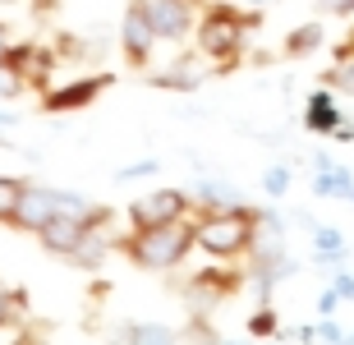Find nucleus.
<instances>
[{
    "mask_svg": "<svg viewBox=\"0 0 354 345\" xmlns=\"http://www.w3.org/2000/svg\"><path fill=\"white\" fill-rule=\"evenodd\" d=\"M258 28V10H239L230 0H207L203 14H198V51L216 60V65H235L239 55H244V41L249 32Z\"/></svg>",
    "mask_w": 354,
    "mask_h": 345,
    "instance_id": "obj_3",
    "label": "nucleus"
},
{
    "mask_svg": "<svg viewBox=\"0 0 354 345\" xmlns=\"http://www.w3.org/2000/svg\"><path fill=\"white\" fill-rule=\"evenodd\" d=\"M115 249L143 272H175V267L198 249L194 244V216L184 221H166V226H133L124 239H115Z\"/></svg>",
    "mask_w": 354,
    "mask_h": 345,
    "instance_id": "obj_2",
    "label": "nucleus"
},
{
    "mask_svg": "<svg viewBox=\"0 0 354 345\" xmlns=\"http://www.w3.org/2000/svg\"><path fill=\"white\" fill-rule=\"evenodd\" d=\"M19 189H24V180H14V175H0V226L10 221L14 203H19Z\"/></svg>",
    "mask_w": 354,
    "mask_h": 345,
    "instance_id": "obj_20",
    "label": "nucleus"
},
{
    "mask_svg": "<svg viewBox=\"0 0 354 345\" xmlns=\"http://www.w3.org/2000/svg\"><path fill=\"white\" fill-rule=\"evenodd\" d=\"M157 28L147 19V5L143 0H129V10H124V24H120V46H124V60L133 69H147L152 51H157Z\"/></svg>",
    "mask_w": 354,
    "mask_h": 345,
    "instance_id": "obj_5",
    "label": "nucleus"
},
{
    "mask_svg": "<svg viewBox=\"0 0 354 345\" xmlns=\"http://www.w3.org/2000/svg\"><path fill=\"white\" fill-rule=\"evenodd\" d=\"M143 5H147V19H152L161 41H184L198 28V10L207 0H143Z\"/></svg>",
    "mask_w": 354,
    "mask_h": 345,
    "instance_id": "obj_6",
    "label": "nucleus"
},
{
    "mask_svg": "<svg viewBox=\"0 0 354 345\" xmlns=\"http://www.w3.org/2000/svg\"><path fill=\"white\" fill-rule=\"evenodd\" d=\"M111 249H115V239H106V235H102V226H92L88 235H83V244L69 253L65 263H74V267H102Z\"/></svg>",
    "mask_w": 354,
    "mask_h": 345,
    "instance_id": "obj_13",
    "label": "nucleus"
},
{
    "mask_svg": "<svg viewBox=\"0 0 354 345\" xmlns=\"http://www.w3.org/2000/svg\"><path fill=\"white\" fill-rule=\"evenodd\" d=\"M313 46H322V24H304L286 37V55H308Z\"/></svg>",
    "mask_w": 354,
    "mask_h": 345,
    "instance_id": "obj_16",
    "label": "nucleus"
},
{
    "mask_svg": "<svg viewBox=\"0 0 354 345\" xmlns=\"http://www.w3.org/2000/svg\"><path fill=\"white\" fill-rule=\"evenodd\" d=\"M88 230H92L88 216L60 212V216H51V221L37 230V239H41V249H46V253H55V258H69V253L83 244V235H88Z\"/></svg>",
    "mask_w": 354,
    "mask_h": 345,
    "instance_id": "obj_9",
    "label": "nucleus"
},
{
    "mask_svg": "<svg viewBox=\"0 0 354 345\" xmlns=\"http://www.w3.org/2000/svg\"><path fill=\"white\" fill-rule=\"evenodd\" d=\"M327 88H341V93L354 97V37L336 51V65L327 69Z\"/></svg>",
    "mask_w": 354,
    "mask_h": 345,
    "instance_id": "obj_14",
    "label": "nucleus"
},
{
    "mask_svg": "<svg viewBox=\"0 0 354 345\" xmlns=\"http://www.w3.org/2000/svg\"><path fill=\"white\" fill-rule=\"evenodd\" d=\"M120 341H175L180 332H171V327H161V322H129V327H120Z\"/></svg>",
    "mask_w": 354,
    "mask_h": 345,
    "instance_id": "obj_15",
    "label": "nucleus"
},
{
    "mask_svg": "<svg viewBox=\"0 0 354 345\" xmlns=\"http://www.w3.org/2000/svg\"><path fill=\"white\" fill-rule=\"evenodd\" d=\"M24 88H28V79L14 65H5V60H0V97H19Z\"/></svg>",
    "mask_w": 354,
    "mask_h": 345,
    "instance_id": "obj_21",
    "label": "nucleus"
},
{
    "mask_svg": "<svg viewBox=\"0 0 354 345\" xmlns=\"http://www.w3.org/2000/svg\"><path fill=\"white\" fill-rule=\"evenodd\" d=\"M235 203H244V198L225 180H198L194 185V212H216V207H235Z\"/></svg>",
    "mask_w": 354,
    "mask_h": 345,
    "instance_id": "obj_11",
    "label": "nucleus"
},
{
    "mask_svg": "<svg viewBox=\"0 0 354 345\" xmlns=\"http://www.w3.org/2000/svg\"><path fill=\"white\" fill-rule=\"evenodd\" d=\"M263 189H267V194H276V198H281V194H286V189H290V171H286V166H272V171L263 175Z\"/></svg>",
    "mask_w": 354,
    "mask_h": 345,
    "instance_id": "obj_23",
    "label": "nucleus"
},
{
    "mask_svg": "<svg viewBox=\"0 0 354 345\" xmlns=\"http://www.w3.org/2000/svg\"><path fill=\"white\" fill-rule=\"evenodd\" d=\"M5 51H10V28L0 24V60H5Z\"/></svg>",
    "mask_w": 354,
    "mask_h": 345,
    "instance_id": "obj_29",
    "label": "nucleus"
},
{
    "mask_svg": "<svg viewBox=\"0 0 354 345\" xmlns=\"http://www.w3.org/2000/svg\"><path fill=\"white\" fill-rule=\"evenodd\" d=\"M249 5H253V10H258V5H272V0H249Z\"/></svg>",
    "mask_w": 354,
    "mask_h": 345,
    "instance_id": "obj_30",
    "label": "nucleus"
},
{
    "mask_svg": "<svg viewBox=\"0 0 354 345\" xmlns=\"http://www.w3.org/2000/svg\"><path fill=\"white\" fill-rule=\"evenodd\" d=\"M194 212V194H184V189H157V194H147L129 207V226H166V221H184V216Z\"/></svg>",
    "mask_w": 354,
    "mask_h": 345,
    "instance_id": "obj_4",
    "label": "nucleus"
},
{
    "mask_svg": "<svg viewBox=\"0 0 354 345\" xmlns=\"http://www.w3.org/2000/svg\"><path fill=\"white\" fill-rule=\"evenodd\" d=\"M313 332L322 336V341H345V332L336 327V322H322V327H313Z\"/></svg>",
    "mask_w": 354,
    "mask_h": 345,
    "instance_id": "obj_28",
    "label": "nucleus"
},
{
    "mask_svg": "<svg viewBox=\"0 0 354 345\" xmlns=\"http://www.w3.org/2000/svg\"><path fill=\"white\" fill-rule=\"evenodd\" d=\"M111 74H92V79H79V83H65V88H46L41 93V111L46 115H65V111H79V106H92L97 97L111 88Z\"/></svg>",
    "mask_w": 354,
    "mask_h": 345,
    "instance_id": "obj_7",
    "label": "nucleus"
},
{
    "mask_svg": "<svg viewBox=\"0 0 354 345\" xmlns=\"http://www.w3.org/2000/svg\"><path fill=\"white\" fill-rule=\"evenodd\" d=\"M249 332H253V336H276V313H272L267 304L249 318Z\"/></svg>",
    "mask_w": 354,
    "mask_h": 345,
    "instance_id": "obj_22",
    "label": "nucleus"
},
{
    "mask_svg": "<svg viewBox=\"0 0 354 345\" xmlns=\"http://www.w3.org/2000/svg\"><path fill=\"white\" fill-rule=\"evenodd\" d=\"M317 166L322 171L313 175V194H322V198H354V175L345 166H331L327 157H317Z\"/></svg>",
    "mask_w": 354,
    "mask_h": 345,
    "instance_id": "obj_12",
    "label": "nucleus"
},
{
    "mask_svg": "<svg viewBox=\"0 0 354 345\" xmlns=\"http://www.w3.org/2000/svg\"><path fill=\"white\" fill-rule=\"evenodd\" d=\"M331 290L341 295V299H354V277H350V272H341V277H336V286H331Z\"/></svg>",
    "mask_w": 354,
    "mask_h": 345,
    "instance_id": "obj_26",
    "label": "nucleus"
},
{
    "mask_svg": "<svg viewBox=\"0 0 354 345\" xmlns=\"http://www.w3.org/2000/svg\"><path fill=\"white\" fill-rule=\"evenodd\" d=\"M317 10H322V14H341V19H350V14H354V0H317Z\"/></svg>",
    "mask_w": 354,
    "mask_h": 345,
    "instance_id": "obj_24",
    "label": "nucleus"
},
{
    "mask_svg": "<svg viewBox=\"0 0 354 345\" xmlns=\"http://www.w3.org/2000/svg\"><path fill=\"white\" fill-rule=\"evenodd\" d=\"M304 124L313 133H331V138H341V143H350L354 138V124L341 115V106H336V97L322 88V93L308 97V106H304Z\"/></svg>",
    "mask_w": 354,
    "mask_h": 345,
    "instance_id": "obj_8",
    "label": "nucleus"
},
{
    "mask_svg": "<svg viewBox=\"0 0 354 345\" xmlns=\"http://www.w3.org/2000/svg\"><path fill=\"white\" fill-rule=\"evenodd\" d=\"M239 286H244V272H230V267H207V272L189 277V299H203V304H212V299L239 295Z\"/></svg>",
    "mask_w": 354,
    "mask_h": 345,
    "instance_id": "obj_10",
    "label": "nucleus"
},
{
    "mask_svg": "<svg viewBox=\"0 0 354 345\" xmlns=\"http://www.w3.org/2000/svg\"><path fill=\"white\" fill-rule=\"evenodd\" d=\"M184 336H203V341H216V332H212L207 322H189V327H184Z\"/></svg>",
    "mask_w": 354,
    "mask_h": 345,
    "instance_id": "obj_27",
    "label": "nucleus"
},
{
    "mask_svg": "<svg viewBox=\"0 0 354 345\" xmlns=\"http://www.w3.org/2000/svg\"><path fill=\"white\" fill-rule=\"evenodd\" d=\"M157 83H161V88H194V83H198V74H194V55H180L171 74H157Z\"/></svg>",
    "mask_w": 354,
    "mask_h": 345,
    "instance_id": "obj_19",
    "label": "nucleus"
},
{
    "mask_svg": "<svg viewBox=\"0 0 354 345\" xmlns=\"http://www.w3.org/2000/svg\"><path fill=\"white\" fill-rule=\"evenodd\" d=\"M267 216L235 203V207H216V212H194V244L216 263H239L249 258L253 244H258V230H263Z\"/></svg>",
    "mask_w": 354,
    "mask_h": 345,
    "instance_id": "obj_1",
    "label": "nucleus"
},
{
    "mask_svg": "<svg viewBox=\"0 0 354 345\" xmlns=\"http://www.w3.org/2000/svg\"><path fill=\"white\" fill-rule=\"evenodd\" d=\"M24 318H28L24 290H5L0 286V327H14V322H24Z\"/></svg>",
    "mask_w": 354,
    "mask_h": 345,
    "instance_id": "obj_18",
    "label": "nucleus"
},
{
    "mask_svg": "<svg viewBox=\"0 0 354 345\" xmlns=\"http://www.w3.org/2000/svg\"><path fill=\"white\" fill-rule=\"evenodd\" d=\"M152 171H157V161H133V166L120 171V180H138V175H152Z\"/></svg>",
    "mask_w": 354,
    "mask_h": 345,
    "instance_id": "obj_25",
    "label": "nucleus"
},
{
    "mask_svg": "<svg viewBox=\"0 0 354 345\" xmlns=\"http://www.w3.org/2000/svg\"><path fill=\"white\" fill-rule=\"evenodd\" d=\"M0 147H5V133H0Z\"/></svg>",
    "mask_w": 354,
    "mask_h": 345,
    "instance_id": "obj_31",
    "label": "nucleus"
},
{
    "mask_svg": "<svg viewBox=\"0 0 354 345\" xmlns=\"http://www.w3.org/2000/svg\"><path fill=\"white\" fill-rule=\"evenodd\" d=\"M313 244H317V258H322V263H336V258H345V239H341V230L313 226Z\"/></svg>",
    "mask_w": 354,
    "mask_h": 345,
    "instance_id": "obj_17",
    "label": "nucleus"
}]
</instances>
